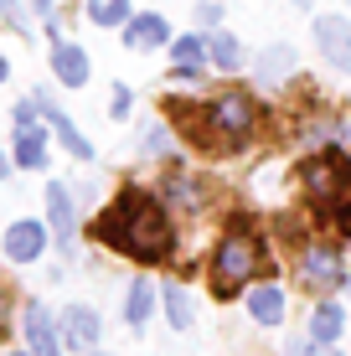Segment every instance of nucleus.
I'll return each instance as SVG.
<instances>
[{
	"label": "nucleus",
	"mask_w": 351,
	"mask_h": 356,
	"mask_svg": "<svg viewBox=\"0 0 351 356\" xmlns=\"http://www.w3.org/2000/svg\"><path fill=\"white\" fill-rule=\"evenodd\" d=\"M93 238L104 243L108 253H124L135 264H171L176 259V227H171V207H165L161 191L145 186H119L114 202L93 217Z\"/></svg>",
	"instance_id": "f257e3e1"
},
{
	"label": "nucleus",
	"mask_w": 351,
	"mask_h": 356,
	"mask_svg": "<svg viewBox=\"0 0 351 356\" xmlns=\"http://www.w3.org/2000/svg\"><path fill=\"white\" fill-rule=\"evenodd\" d=\"M263 268V248L253 238V217H233V227L217 238L212 259H207V289L212 300H238L248 294V284Z\"/></svg>",
	"instance_id": "f03ea898"
},
{
	"label": "nucleus",
	"mask_w": 351,
	"mask_h": 356,
	"mask_svg": "<svg viewBox=\"0 0 351 356\" xmlns=\"http://www.w3.org/2000/svg\"><path fill=\"white\" fill-rule=\"evenodd\" d=\"M253 129H259V104H253L243 88H227V93H217L207 104V134H212L217 155L243 150V145L253 140Z\"/></svg>",
	"instance_id": "7ed1b4c3"
},
{
	"label": "nucleus",
	"mask_w": 351,
	"mask_h": 356,
	"mask_svg": "<svg viewBox=\"0 0 351 356\" xmlns=\"http://www.w3.org/2000/svg\"><path fill=\"white\" fill-rule=\"evenodd\" d=\"M300 186H305V196H310L316 207L346 196V191H351V155L341 150V145H320L316 155H305V161H300Z\"/></svg>",
	"instance_id": "20e7f679"
},
{
	"label": "nucleus",
	"mask_w": 351,
	"mask_h": 356,
	"mask_svg": "<svg viewBox=\"0 0 351 356\" xmlns=\"http://www.w3.org/2000/svg\"><path fill=\"white\" fill-rule=\"evenodd\" d=\"M300 284L310 294H336L346 284V248L341 243H325V238H310L300 248Z\"/></svg>",
	"instance_id": "39448f33"
},
{
	"label": "nucleus",
	"mask_w": 351,
	"mask_h": 356,
	"mask_svg": "<svg viewBox=\"0 0 351 356\" xmlns=\"http://www.w3.org/2000/svg\"><path fill=\"white\" fill-rule=\"evenodd\" d=\"M47 243H52V227H47L42 217H16V222L6 227V238H0V248H6L10 264H36L47 253Z\"/></svg>",
	"instance_id": "423d86ee"
},
{
	"label": "nucleus",
	"mask_w": 351,
	"mask_h": 356,
	"mask_svg": "<svg viewBox=\"0 0 351 356\" xmlns=\"http://www.w3.org/2000/svg\"><path fill=\"white\" fill-rule=\"evenodd\" d=\"M21 336H26V351H36V356H63L67 351L63 346V330H57L52 310H47L42 300L21 305Z\"/></svg>",
	"instance_id": "0eeeda50"
},
{
	"label": "nucleus",
	"mask_w": 351,
	"mask_h": 356,
	"mask_svg": "<svg viewBox=\"0 0 351 356\" xmlns=\"http://www.w3.org/2000/svg\"><path fill=\"white\" fill-rule=\"evenodd\" d=\"M47 227H52V238H57L63 253L78 248V207H72V191L63 186V181L47 186Z\"/></svg>",
	"instance_id": "6e6552de"
},
{
	"label": "nucleus",
	"mask_w": 351,
	"mask_h": 356,
	"mask_svg": "<svg viewBox=\"0 0 351 356\" xmlns=\"http://www.w3.org/2000/svg\"><path fill=\"white\" fill-rule=\"evenodd\" d=\"M57 330H63V346L67 351H99V310L93 305H67L63 315H57Z\"/></svg>",
	"instance_id": "1a4fd4ad"
},
{
	"label": "nucleus",
	"mask_w": 351,
	"mask_h": 356,
	"mask_svg": "<svg viewBox=\"0 0 351 356\" xmlns=\"http://www.w3.org/2000/svg\"><path fill=\"white\" fill-rule=\"evenodd\" d=\"M316 42L331 67L351 72V21L346 16H316Z\"/></svg>",
	"instance_id": "9d476101"
},
{
	"label": "nucleus",
	"mask_w": 351,
	"mask_h": 356,
	"mask_svg": "<svg viewBox=\"0 0 351 356\" xmlns=\"http://www.w3.org/2000/svg\"><path fill=\"white\" fill-rule=\"evenodd\" d=\"M248 315H253V325H284V315H289V294L284 284H274V279H263V284H248Z\"/></svg>",
	"instance_id": "9b49d317"
},
{
	"label": "nucleus",
	"mask_w": 351,
	"mask_h": 356,
	"mask_svg": "<svg viewBox=\"0 0 351 356\" xmlns=\"http://www.w3.org/2000/svg\"><path fill=\"white\" fill-rule=\"evenodd\" d=\"M171 21L161 16V10H145V16H129L124 26V47L129 52H150V47H171Z\"/></svg>",
	"instance_id": "f8f14e48"
},
{
	"label": "nucleus",
	"mask_w": 351,
	"mask_h": 356,
	"mask_svg": "<svg viewBox=\"0 0 351 356\" xmlns=\"http://www.w3.org/2000/svg\"><path fill=\"white\" fill-rule=\"evenodd\" d=\"M36 108H42V119H47V124H52L57 134H63V145H67L72 155H78V161H93V145L83 140V129H78V124L67 119V108L57 104L52 93H42V88H36Z\"/></svg>",
	"instance_id": "ddd939ff"
},
{
	"label": "nucleus",
	"mask_w": 351,
	"mask_h": 356,
	"mask_svg": "<svg viewBox=\"0 0 351 356\" xmlns=\"http://www.w3.org/2000/svg\"><path fill=\"white\" fill-rule=\"evenodd\" d=\"M165 119L186 134L191 145H202V150H212V134H207V108L191 104V98H165Z\"/></svg>",
	"instance_id": "4468645a"
},
{
	"label": "nucleus",
	"mask_w": 351,
	"mask_h": 356,
	"mask_svg": "<svg viewBox=\"0 0 351 356\" xmlns=\"http://www.w3.org/2000/svg\"><path fill=\"white\" fill-rule=\"evenodd\" d=\"M155 300H161V289H155V279H129V289H124V325L129 330H145L150 325V315H155Z\"/></svg>",
	"instance_id": "2eb2a0df"
},
{
	"label": "nucleus",
	"mask_w": 351,
	"mask_h": 356,
	"mask_svg": "<svg viewBox=\"0 0 351 356\" xmlns=\"http://www.w3.org/2000/svg\"><path fill=\"white\" fill-rule=\"evenodd\" d=\"M52 72H57V83H63V88H83V83H88V52H83L78 42H57L52 47Z\"/></svg>",
	"instance_id": "dca6fc26"
},
{
	"label": "nucleus",
	"mask_w": 351,
	"mask_h": 356,
	"mask_svg": "<svg viewBox=\"0 0 351 356\" xmlns=\"http://www.w3.org/2000/svg\"><path fill=\"white\" fill-rule=\"evenodd\" d=\"M16 165L21 170H47V129H42V119L16 124Z\"/></svg>",
	"instance_id": "f3484780"
},
{
	"label": "nucleus",
	"mask_w": 351,
	"mask_h": 356,
	"mask_svg": "<svg viewBox=\"0 0 351 356\" xmlns=\"http://www.w3.org/2000/svg\"><path fill=\"white\" fill-rule=\"evenodd\" d=\"M161 196L171 212H202V186L197 176H186V170H171V176L161 181Z\"/></svg>",
	"instance_id": "a211bd4d"
},
{
	"label": "nucleus",
	"mask_w": 351,
	"mask_h": 356,
	"mask_svg": "<svg viewBox=\"0 0 351 356\" xmlns=\"http://www.w3.org/2000/svg\"><path fill=\"white\" fill-rule=\"evenodd\" d=\"M341 325H346V310L325 294V300H316V310H310V336L316 341H331L336 346V336H341Z\"/></svg>",
	"instance_id": "6ab92c4d"
},
{
	"label": "nucleus",
	"mask_w": 351,
	"mask_h": 356,
	"mask_svg": "<svg viewBox=\"0 0 351 356\" xmlns=\"http://www.w3.org/2000/svg\"><path fill=\"white\" fill-rule=\"evenodd\" d=\"M161 305H165V321H171V330H191V321H197V305H191V294L181 284H161Z\"/></svg>",
	"instance_id": "aec40b11"
},
{
	"label": "nucleus",
	"mask_w": 351,
	"mask_h": 356,
	"mask_svg": "<svg viewBox=\"0 0 351 356\" xmlns=\"http://www.w3.org/2000/svg\"><path fill=\"white\" fill-rule=\"evenodd\" d=\"M171 57H176V67H207V63H212V36H202V31L176 36V42H171Z\"/></svg>",
	"instance_id": "412c9836"
},
{
	"label": "nucleus",
	"mask_w": 351,
	"mask_h": 356,
	"mask_svg": "<svg viewBox=\"0 0 351 356\" xmlns=\"http://www.w3.org/2000/svg\"><path fill=\"white\" fill-rule=\"evenodd\" d=\"M253 72H259L263 88H274V83H284L289 72H295V52H289V47H269V52L259 57V67H253Z\"/></svg>",
	"instance_id": "4be33fe9"
},
{
	"label": "nucleus",
	"mask_w": 351,
	"mask_h": 356,
	"mask_svg": "<svg viewBox=\"0 0 351 356\" xmlns=\"http://www.w3.org/2000/svg\"><path fill=\"white\" fill-rule=\"evenodd\" d=\"M212 67L217 72H238L243 67V42L227 31H212Z\"/></svg>",
	"instance_id": "5701e85b"
},
{
	"label": "nucleus",
	"mask_w": 351,
	"mask_h": 356,
	"mask_svg": "<svg viewBox=\"0 0 351 356\" xmlns=\"http://www.w3.org/2000/svg\"><path fill=\"white\" fill-rule=\"evenodd\" d=\"M129 0H88V21L93 26H129Z\"/></svg>",
	"instance_id": "b1692460"
},
{
	"label": "nucleus",
	"mask_w": 351,
	"mask_h": 356,
	"mask_svg": "<svg viewBox=\"0 0 351 356\" xmlns=\"http://www.w3.org/2000/svg\"><path fill=\"white\" fill-rule=\"evenodd\" d=\"M284 356H341V351H336L331 341H316V336L305 330V336H289V341H284Z\"/></svg>",
	"instance_id": "393cba45"
},
{
	"label": "nucleus",
	"mask_w": 351,
	"mask_h": 356,
	"mask_svg": "<svg viewBox=\"0 0 351 356\" xmlns=\"http://www.w3.org/2000/svg\"><path fill=\"white\" fill-rule=\"evenodd\" d=\"M191 16H197V31H217L222 6H217V0H197V6H191Z\"/></svg>",
	"instance_id": "a878e982"
},
{
	"label": "nucleus",
	"mask_w": 351,
	"mask_h": 356,
	"mask_svg": "<svg viewBox=\"0 0 351 356\" xmlns=\"http://www.w3.org/2000/svg\"><path fill=\"white\" fill-rule=\"evenodd\" d=\"M129 108H135V93H129L124 83H119V88H114V98H108V114H114V119H124Z\"/></svg>",
	"instance_id": "bb28decb"
},
{
	"label": "nucleus",
	"mask_w": 351,
	"mask_h": 356,
	"mask_svg": "<svg viewBox=\"0 0 351 356\" xmlns=\"http://www.w3.org/2000/svg\"><path fill=\"white\" fill-rule=\"evenodd\" d=\"M165 150H171V134H165L161 124H155L150 134H145V155H165Z\"/></svg>",
	"instance_id": "cd10ccee"
},
{
	"label": "nucleus",
	"mask_w": 351,
	"mask_h": 356,
	"mask_svg": "<svg viewBox=\"0 0 351 356\" xmlns=\"http://www.w3.org/2000/svg\"><path fill=\"white\" fill-rule=\"evenodd\" d=\"M0 21H10L16 31H26V16L16 10V0H0Z\"/></svg>",
	"instance_id": "c85d7f7f"
},
{
	"label": "nucleus",
	"mask_w": 351,
	"mask_h": 356,
	"mask_svg": "<svg viewBox=\"0 0 351 356\" xmlns=\"http://www.w3.org/2000/svg\"><path fill=\"white\" fill-rule=\"evenodd\" d=\"M6 315H10V289L0 284V341H6Z\"/></svg>",
	"instance_id": "c756f323"
},
{
	"label": "nucleus",
	"mask_w": 351,
	"mask_h": 356,
	"mask_svg": "<svg viewBox=\"0 0 351 356\" xmlns=\"http://www.w3.org/2000/svg\"><path fill=\"white\" fill-rule=\"evenodd\" d=\"M176 83H202V67H176Z\"/></svg>",
	"instance_id": "7c9ffc66"
},
{
	"label": "nucleus",
	"mask_w": 351,
	"mask_h": 356,
	"mask_svg": "<svg viewBox=\"0 0 351 356\" xmlns=\"http://www.w3.org/2000/svg\"><path fill=\"white\" fill-rule=\"evenodd\" d=\"M36 6V16H52V0H31Z\"/></svg>",
	"instance_id": "2f4dec72"
},
{
	"label": "nucleus",
	"mask_w": 351,
	"mask_h": 356,
	"mask_svg": "<svg viewBox=\"0 0 351 356\" xmlns=\"http://www.w3.org/2000/svg\"><path fill=\"white\" fill-rule=\"evenodd\" d=\"M0 176H10V155L6 150H0Z\"/></svg>",
	"instance_id": "473e14b6"
},
{
	"label": "nucleus",
	"mask_w": 351,
	"mask_h": 356,
	"mask_svg": "<svg viewBox=\"0 0 351 356\" xmlns=\"http://www.w3.org/2000/svg\"><path fill=\"white\" fill-rule=\"evenodd\" d=\"M10 78V63H6V57H0V83H6Z\"/></svg>",
	"instance_id": "72a5a7b5"
},
{
	"label": "nucleus",
	"mask_w": 351,
	"mask_h": 356,
	"mask_svg": "<svg viewBox=\"0 0 351 356\" xmlns=\"http://www.w3.org/2000/svg\"><path fill=\"white\" fill-rule=\"evenodd\" d=\"M6 356H36V351H6Z\"/></svg>",
	"instance_id": "f704fd0d"
},
{
	"label": "nucleus",
	"mask_w": 351,
	"mask_h": 356,
	"mask_svg": "<svg viewBox=\"0 0 351 356\" xmlns=\"http://www.w3.org/2000/svg\"><path fill=\"white\" fill-rule=\"evenodd\" d=\"M341 289H346V294H351V274H346V284H341Z\"/></svg>",
	"instance_id": "c9c22d12"
},
{
	"label": "nucleus",
	"mask_w": 351,
	"mask_h": 356,
	"mask_svg": "<svg viewBox=\"0 0 351 356\" xmlns=\"http://www.w3.org/2000/svg\"><path fill=\"white\" fill-rule=\"evenodd\" d=\"M88 356H108V351H88Z\"/></svg>",
	"instance_id": "e433bc0d"
},
{
	"label": "nucleus",
	"mask_w": 351,
	"mask_h": 356,
	"mask_svg": "<svg viewBox=\"0 0 351 356\" xmlns=\"http://www.w3.org/2000/svg\"><path fill=\"white\" fill-rule=\"evenodd\" d=\"M346 253H351V238H346Z\"/></svg>",
	"instance_id": "4c0bfd02"
}]
</instances>
